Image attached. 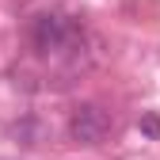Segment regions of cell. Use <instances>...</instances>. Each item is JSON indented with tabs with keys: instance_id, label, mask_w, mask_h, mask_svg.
I'll use <instances>...</instances> for the list:
<instances>
[{
	"instance_id": "obj_1",
	"label": "cell",
	"mask_w": 160,
	"mask_h": 160,
	"mask_svg": "<svg viewBox=\"0 0 160 160\" xmlns=\"http://www.w3.org/2000/svg\"><path fill=\"white\" fill-rule=\"evenodd\" d=\"M72 38H76V23L65 19L61 12H42L31 23V42L38 53H61Z\"/></svg>"
},
{
	"instance_id": "obj_2",
	"label": "cell",
	"mask_w": 160,
	"mask_h": 160,
	"mask_svg": "<svg viewBox=\"0 0 160 160\" xmlns=\"http://www.w3.org/2000/svg\"><path fill=\"white\" fill-rule=\"evenodd\" d=\"M111 126H114L111 111L99 107V103H80L69 114V137H72L76 145H99L111 133Z\"/></svg>"
},
{
	"instance_id": "obj_3",
	"label": "cell",
	"mask_w": 160,
	"mask_h": 160,
	"mask_svg": "<svg viewBox=\"0 0 160 160\" xmlns=\"http://www.w3.org/2000/svg\"><path fill=\"white\" fill-rule=\"evenodd\" d=\"M141 130H145L149 137H160V118H152V114H149V118H141Z\"/></svg>"
}]
</instances>
